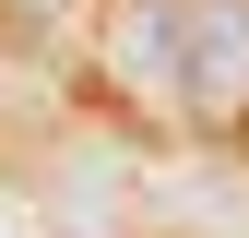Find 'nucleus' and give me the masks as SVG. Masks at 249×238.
Instances as JSON below:
<instances>
[{"label":"nucleus","mask_w":249,"mask_h":238,"mask_svg":"<svg viewBox=\"0 0 249 238\" xmlns=\"http://www.w3.org/2000/svg\"><path fill=\"white\" fill-rule=\"evenodd\" d=\"M142 60L190 119H237L249 107V0H154Z\"/></svg>","instance_id":"1"}]
</instances>
